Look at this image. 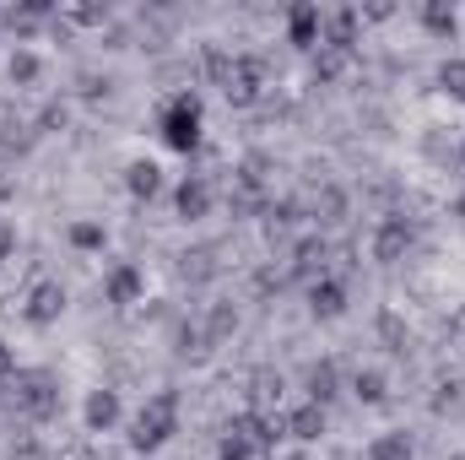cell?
Wrapping results in <instances>:
<instances>
[{
    "label": "cell",
    "mask_w": 465,
    "mask_h": 460,
    "mask_svg": "<svg viewBox=\"0 0 465 460\" xmlns=\"http://www.w3.org/2000/svg\"><path fill=\"white\" fill-rule=\"evenodd\" d=\"M351 395H357L362 406H384V401H390V374H384V368H357V374H351Z\"/></svg>",
    "instance_id": "603a6c76"
},
{
    "label": "cell",
    "mask_w": 465,
    "mask_h": 460,
    "mask_svg": "<svg viewBox=\"0 0 465 460\" xmlns=\"http://www.w3.org/2000/svg\"><path fill=\"white\" fill-rule=\"evenodd\" d=\"M265 217H271V228H292V223H303V206H298L292 195H282V201L265 206Z\"/></svg>",
    "instance_id": "83f0119b"
},
{
    "label": "cell",
    "mask_w": 465,
    "mask_h": 460,
    "mask_svg": "<svg viewBox=\"0 0 465 460\" xmlns=\"http://www.w3.org/2000/svg\"><path fill=\"white\" fill-rule=\"evenodd\" d=\"M455 217H460V223H465V190H460V201H455Z\"/></svg>",
    "instance_id": "8d00e7d4"
},
{
    "label": "cell",
    "mask_w": 465,
    "mask_h": 460,
    "mask_svg": "<svg viewBox=\"0 0 465 460\" xmlns=\"http://www.w3.org/2000/svg\"><path fill=\"white\" fill-rule=\"evenodd\" d=\"M119 417H124V401H119L114 385L87 390V401H82V428H87V434H114Z\"/></svg>",
    "instance_id": "ba28073f"
},
{
    "label": "cell",
    "mask_w": 465,
    "mask_h": 460,
    "mask_svg": "<svg viewBox=\"0 0 465 460\" xmlns=\"http://www.w3.org/2000/svg\"><path fill=\"white\" fill-rule=\"evenodd\" d=\"M217 460H254V445L243 439V434H223V445H217Z\"/></svg>",
    "instance_id": "f1b7e54d"
},
{
    "label": "cell",
    "mask_w": 465,
    "mask_h": 460,
    "mask_svg": "<svg viewBox=\"0 0 465 460\" xmlns=\"http://www.w3.org/2000/svg\"><path fill=\"white\" fill-rule=\"evenodd\" d=\"M11 401H16V412L27 417V423H49L54 412H60V385H54V374H11Z\"/></svg>",
    "instance_id": "3957f363"
},
{
    "label": "cell",
    "mask_w": 465,
    "mask_h": 460,
    "mask_svg": "<svg viewBox=\"0 0 465 460\" xmlns=\"http://www.w3.org/2000/svg\"><path fill=\"white\" fill-rule=\"evenodd\" d=\"M325 260H331V244H325L320 233H309V238L292 244V276H298V282H320V276H325Z\"/></svg>",
    "instance_id": "9a60e30c"
},
{
    "label": "cell",
    "mask_w": 465,
    "mask_h": 460,
    "mask_svg": "<svg viewBox=\"0 0 465 460\" xmlns=\"http://www.w3.org/2000/svg\"><path fill=\"white\" fill-rule=\"evenodd\" d=\"M347 65H351V49H331V44L314 49V76H320V82H341Z\"/></svg>",
    "instance_id": "cb8c5ba5"
},
{
    "label": "cell",
    "mask_w": 465,
    "mask_h": 460,
    "mask_svg": "<svg viewBox=\"0 0 465 460\" xmlns=\"http://www.w3.org/2000/svg\"><path fill=\"white\" fill-rule=\"evenodd\" d=\"M11 249H16V228H11V223H0V265L11 260Z\"/></svg>",
    "instance_id": "836d02e7"
},
{
    "label": "cell",
    "mask_w": 465,
    "mask_h": 460,
    "mask_svg": "<svg viewBox=\"0 0 465 460\" xmlns=\"http://www.w3.org/2000/svg\"><path fill=\"white\" fill-rule=\"evenodd\" d=\"M212 271H217V265H212V249H195V255H184V276H190V282H206Z\"/></svg>",
    "instance_id": "f546056e"
},
{
    "label": "cell",
    "mask_w": 465,
    "mask_h": 460,
    "mask_svg": "<svg viewBox=\"0 0 465 460\" xmlns=\"http://www.w3.org/2000/svg\"><path fill=\"white\" fill-rule=\"evenodd\" d=\"M173 434H179V390L146 395V406L130 417V450L135 455H157Z\"/></svg>",
    "instance_id": "7a4b0ae2"
},
{
    "label": "cell",
    "mask_w": 465,
    "mask_h": 460,
    "mask_svg": "<svg viewBox=\"0 0 465 460\" xmlns=\"http://www.w3.org/2000/svg\"><path fill=\"white\" fill-rule=\"evenodd\" d=\"M5 76H11L16 87H38V82H44V55L27 49V44H16L11 60H5Z\"/></svg>",
    "instance_id": "44dd1931"
},
{
    "label": "cell",
    "mask_w": 465,
    "mask_h": 460,
    "mask_svg": "<svg viewBox=\"0 0 465 460\" xmlns=\"http://www.w3.org/2000/svg\"><path fill=\"white\" fill-rule=\"evenodd\" d=\"M362 460H417V439H411V434H401V428L373 434V439H368V450H362Z\"/></svg>",
    "instance_id": "d6986e66"
},
{
    "label": "cell",
    "mask_w": 465,
    "mask_h": 460,
    "mask_svg": "<svg viewBox=\"0 0 465 460\" xmlns=\"http://www.w3.org/2000/svg\"><path fill=\"white\" fill-rule=\"evenodd\" d=\"M309 217L320 223V228H341L351 217V195L336 185V179H320V190L309 195Z\"/></svg>",
    "instance_id": "8fae6325"
},
{
    "label": "cell",
    "mask_w": 465,
    "mask_h": 460,
    "mask_svg": "<svg viewBox=\"0 0 465 460\" xmlns=\"http://www.w3.org/2000/svg\"><path fill=\"white\" fill-rule=\"evenodd\" d=\"M357 16H362V22H390V16H395V5L373 0V5H357Z\"/></svg>",
    "instance_id": "4dcf8cb0"
},
{
    "label": "cell",
    "mask_w": 465,
    "mask_h": 460,
    "mask_svg": "<svg viewBox=\"0 0 465 460\" xmlns=\"http://www.w3.org/2000/svg\"><path fill=\"white\" fill-rule=\"evenodd\" d=\"M336 390H341V374H336V363H314V368L303 374V401H314V406H331V401H336Z\"/></svg>",
    "instance_id": "ffe728a7"
},
{
    "label": "cell",
    "mask_w": 465,
    "mask_h": 460,
    "mask_svg": "<svg viewBox=\"0 0 465 460\" xmlns=\"http://www.w3.org/2000/svg\"><path fill=\"white\" fill-rule=\"evenodd\" d=\"M16 374V357H11V346L0 342V379H11Z\"/></svg>",
    "instance_id": "e575fe53"
},
{
    "label": "cell",
    "mask_w": 465,
    "mask_h": 460,
    "mask_svg": "<svg viewBox=\"0 0 465 460\" xmlns=\"http://www.w3.org/2000/svg\"><path fill=\"white\" fill-rule=\"evenodd\" d=\"M223 93H228L232 109H254L260 93H265V60L260 55H232V71L223 82Z\"/></svg>",
    "instance_id": "5b68a950"
},
{
    "label": "cell",
    "mask_w": 465,
    "mask_h": 460,
    "mask_svg": "<svg viewBox=\"0 0 465 460\" xmlns=\"http://www.w3.org/2000/svg\"><path fill=\"white\" fill-rule=\"evenodd\" d=\"M282 395V374H271V368H260L254 379H249V401H254V412H265L271 401Z\"/></svg>",
    "instance_id": "d4e9b609"
},
{
    "label": "cell",
    "mask_w": 465,
    "mask_h": 460,
    "mask_svg": "<svg viewBox=\"0 0 465 460\" xmlns=\"http://www.w3.org/2000/svg\"><path fill=\"white\" fill-rule=\"evenodd\" d=\"M417 22H422V33H433V38H444V44L460 33V11H455L450 0H422V5H417Z\"/></svg>",
    "instance_id": "e0dca14e"
},
{
    "label": "cell",
    "mask_w": 465,
    "mask_h": 460,
    "mask_svg": "<svg viewBox=\"0 0 465 460\" xmlns=\"http://www.w3.org/2000/svg\"><path fill=\"white\" fill-rule=\"evenodd\" d=\"M212 179L206 174H184L179 185H173V212L184 217V223H201V217H212Z\"/></svg>",
    "instance_id": "30bf717a"
},
{
    "label": "cell",
    "mask_w": 465,
    "mask_h": 460,
    "mask_svg": "<svg viewBox=\"0 0 465 460\" xmlns=\"http://www.w3.org/2000/svg\"><path fill=\"white\" fill-rule=\"evenodd\" d=\"M0 22H5V11H0Z\"/></svg>",
    "instance_id": "74e56055"
},
{
    "label": "cell",
    "mask_w": 465,
    "mask_h": 460,
    "mask_svg": "<svg viewBox=\"0 0 465 460\" xmlns=\"http://www.w3.org/2000/svg\"><path fill=\"white\" fill-rule=\"evenodd\" d=\"M282 460H309V450H287Z\"/></svg>",
    "instance_id": "d590c367"
},
{
    "label": "cell",
    "mask_w": 465,
    "mask_h": 460,
    "mask_svg": "<svg viewBox=\"0 0 465 460\" xmlns=\"http://www.w3.org/2000/svg\"><path fill=\"white\" fill-rule=\"evenodd\" d=\"M320 38H325V5H314V0L287 5V44L292 49H320Z\"/></svg>",
    "instance_id": "9c48e42d"
},
{
    "label": "cell",
    "mask_w": 465,
    "mask_h": 460,
    "mask_svg": "<svg viewBox=\"0 0 465 460\" xmlns=\"http://www.w3.org/2000/svg\"><path fill=\"white\" fill-rule=\"evenodd\" d=\"M439 87H444L450 98H460V104H465V55H450V60L439 65Z\"/></svg>",
    "instance_id": "484cf974"
},
{
    "label": "cell",
    "mask_w": 465,
    "mask_h": 460,
    "mask_svg": "<svg viewBox=\"0 0 465 460\" xmlns=\"http://www.w3.org/2000/svg\"><path fill=\"white\" fill-rule=\"evenodd\" d=\"M450 406H460V385H439V395H433V412H450Z\"/></svg>",
    "instance_id": "1f68e13d"
},
{
    "label": "cell",
    "mask_w": 465,
    "mask_h": 460,
    "mask_svg": "<svg viewBox=\"0 0 465 460\" xmlns=\"http://www.w3.org/2000/svg\"><path fill=\"white\" fill-rule=\"evenodd\" d=\"M282 423H287V439L298 445V450H309V445H320L325 439V406H314V401H298L292 412H282Z\"/></svg>",
    "instance_id": "7c38bea8"
},
{
    "label": "cell",
    "mask_w": 465,
    "mask_h": 460,
    "mask_svg": "<svg viewBox=\"0 0 465 460\" xmlns=\"http://www.w3.org/2000/svg\"><path fill=\"white\" fill-rule=\"evenodd\" d=\"M82 98H109V76H82Z\"/></svg>",
    "instance_id": "d6a6232c"
},
{
    "label": "cell",
    "mask_w": 465,
    "mask_h": 460,
    "mask_svg": "<svg viewBox=\"0 0 465 460\" xmlns=\"http://www.w3.org/2000/svg\"><path fill=\"white\" fill-rule=\"evenodd\" d=\"M141 293H146V271H141L135 260H114V265L104 271V304L130 309V304H141Z\"/></svg>",
    "instance_id": "52a82bcc"
},
{
    "label": "cell",
    "mask_w": 465,
    "mask_h": 460,
    "mask_svg": "<svg viewBox=\"0 0 465 460\" xmlns=\"http://www.w3.org/2000/svg\"><path fill=\"white\" fill-rule=\"evenodd\" d=\"M309 315L314 320H341L347 315V282L336 271H325L320 282H309Z\"/></svg>",
    "instance_id": "5bb4252c"
},
{
    "label": "cell",
    "mask_w": 465,
    "mask_h": 460,
    "mask_svg": "<svg viewBox=\"0 0 465 460\" xmlns=\"http://www.w3.org/2000/svg\"><path fill=\"white\" fill-rule=\"evenodd\" d=\"M157 135H163V146L179 152V157H195V152H201V135H206V104H201L195 87H184V93H173V98L163 104V115H157Z\"/></svg>",
    "instance_id": "6da1fadb"
},
{
    "label": "cell",
    "mask_w": 465,
    "mask_h": 460,
    "mask_svg": "<svg viewBox=\"0 0 465 460\" xmlns=\"http://www.w3.org/2000/svg\"><path fill=\"white\" fill-rule=\"evenodd\" d=\"M379 342L390 346V352H406V325H401V315H395V309H384V315H379Z\"/></svg>",
    "instance_id": "4316f807"
},
{
    "label": "cell",
    "mask_w": 465,
    "mask_h": 460,
    "mask_svg": "<svg viewBox=\"0 0 465 460\" xmlns=\"http://www.w3.org/2000/svg\"><path fill=\"white\" fill-rule=\"evenodd\" d=\"M357 27H362L357 5H336V11H325V38H320V44H331V49H351V44H357Z\"/></svg>",
    "instance_id": "ac0fdd59"
},
{
    "label": "cell",
    "mask_w": 465,
    "mask_h": 460,
    "mask_svg": "<svg viewBox=\"0 0 465 460\" xmlns=\"http://www.w3.org/2000/svg\"><path fill=\"white\" fill-rule=\"evenodd\" d=\"M124 195H130L135 206H152V201L163 195V168H157L152 157H130V163H124Z\"/></svg>",
    "instance_id": "4fadbf2b"
},
{
    "label": "cell",
    "mask_w": 465,
    "mask_h": 460,
    "mask_svg": "<svg viewBox=\"0 0 465 460\" xmlns=\"http://www.w3.org/2000/svg\"><path fill=\"white\" fill-rule=\"evenodd\" d=\"M411 244H417V228H411L406 217H384V223L373 228V244H368V255H373L379 265H401V260L411 255Z\"/></svg>",
    "instance_id": "8992f818"
},
{
    "label": "cell",
    "mask_w": 465,
    "mask_h": 460,
    "mask_svg": "<svg viewBox=\"0 0 465 460\" xmlns=\"http://www.w3.org/2000/svg\"><path fill=\"white\" fill-rule=\"evenodd\" d=\"M65 309H71V293H65L54 276H38V282L27 287V298H22V320H27L33 331L60 325V320H65Z\"/></svg>",
    "instance_id": "277c9868"
},
{
    "label": "cell",
    "mask_w": 465,
    "mask_h": 460,
    "mask_svg": "<svg viewBox=\"0 0 465 460\" xmlns=\"http://www.w3.org/2000/svg\"><path fill=\"white\" fill-rule=\"evenodd\" d=\"M65 238H71L76 255H104V249H109V228H104L98 217H76V223L65 228Z\"/></svg>",
    "instance_id": "7402d4cb"
},
{
    "label": "cell",
    "mask_w": 465,
    "mask_h": 460,
    "mask_svg": "<svg viewBox=\"0 0 465 460\" xmlns=\"http://www.w3.org/2000/svg\"><path fill=\"white\" fill-rule=\"evenodd\" d=\"M238 336V304L228 298H217V304H206V315H201V342L206 346H223Z\"/></svg>",
    "instance_id": "2e32d148"
}]
</instances>
